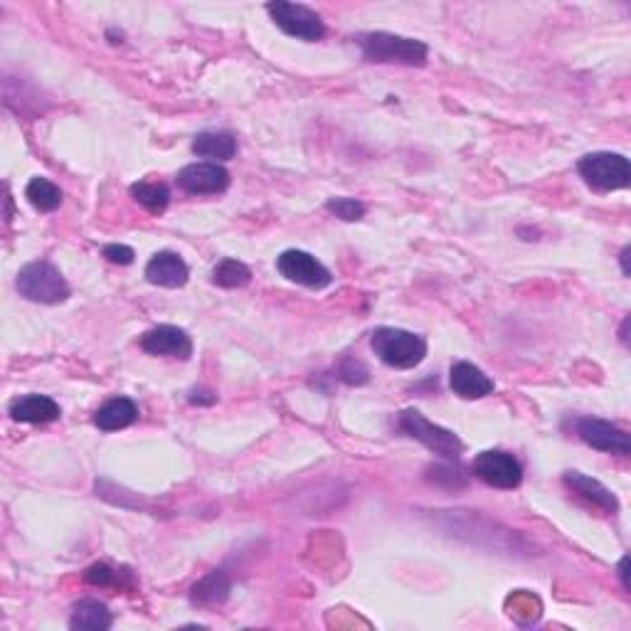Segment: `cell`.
<instances>
[{
	"label": "cell",
	"mask_w": 631,
	"mask_h": 631,
	"mask_svg": "<svg viewBox=\"0 0 631 631\" xmlns=\"http://www.w3.org/2000/svg\"><path fill=\"white\" fill-rule=\"evenodd\" d=\"M577 173L597 193H612V190H624L631 185V163L622 153H587L577 161Z\"/></svg>",
	"instance_id": "cell-4"
},
{
	"label": "cell",
	"mask_w": 631,
	"mask_h": 631,
	"mask_svg": "<svg viewBox=\"0 0 631 631\" xmlns=\"http://www.w3.org/2000/svg\"><path fill=\"white\" fill-rule=\"evenodd\" d=\"M326 210L343 222H358L365 217V205L355 198H331L326 203Z\"/></svg>",
	"instance_id": "cell-24"
},
{
	"label": "cell",
	"mask_w": 631,
	"mask_h": 631,
	"mask_svg": "<svg viewBox=\"0 0 631 631\" xmlns=\"http://www.w3.org/2000/svg\"><path fill=\"white\" fill-rule=\"evenodd\" d=\"M627 562H629V558H627V555H624V558H622V560H619V567H617V572H619V580H622L624 590H629V582H627Z\"/></svg>",
	"instance_id": "cell-29"
},
{
	"label": "cell",
	"mask_w": 631,
	"mask_h": 631,
	"mask_svg": "<svg viewBox=\"0 0 631 631\" xmlns=\"http://www.w3.org/2000/svg\"><path fill=\"white\" fill-rule=\"evenodd\" d=\"M139 346L143 353L156 355V358L161 355V358L188 360L193 355V341H190L188 333L178 326H168V323L143 333Z\"/></svg>",
	"instance_id": "cell-10"
},
{
	"label": "cell",
	"mask_w": 631,
	"mask_h": 631,
	"mask_svg": "<svg viewBox=\"0 0 631 631\" xmlns=\"http://www.w3.org/2000/svg\"><path fill=\"white\" fill-rule=\"evenodd\" d=\"M397 427L400 432H405L407 437L417 439L424 444L429 452L442 456L444 461H459L464 454V442L447 427H439V424L429 422L420 410H402L397 417Z\"/></svg>",
	"instance_id": "cell-5"
},
{
	"label": "cell",
	"mask_w": 631,
	"mask_h": 631,
	"mask_svg": "<svg viewBox=\"0 0 631 631\" xmlns=\"http://www.w3.org/2000/svg\"><path fill=\"white\" fill-rule=\"evenodd\" d=\"M562 484L567 486L575 496H580L582 501H587L590 506L599 508L604 513H617L619 511V498L614 496L602 481L592 479V476H585L582 471H565L562 474Z\"/></svg>",
	"instance_id": "cell-14"
},
{
	"label": "cell",
	"mask_w": 631,
	"mask_h": 631,
	"mask_svg": "<svg viewBox=\"0 0 631 631\" xmlns=\"http://www.w3.org/2000/svg\"><path fill=\"white\" fill-rule=\"evenodd\" d=\"M139 420V407L131 397H111L94 415V424L102 432H119Z\"/></svg>",
	"instance_id": "cell-17"
},
{
	"label": "cell",
	"mask_w": 631,
	"mask_h": 631,
	"mask_svg": "<svg viewBox=\"0 0 631 631\" xmlns=\"http://www.w3.org/2000/svg\"><path fill=\"white\" fill-rule=\"evenodd\" d=\"M131 198L151 215H161L171 203V188L166 183H158V180H139V183L131 185Z\"/></svg>",
	"instance_id": "cell-20"
},
{
	"label": "cell",
	"mask_w": 631,
	"mask_h": 631,
	"mask_svg": "<svg viewBox=\"0 0 631 631\" xmlns=\"http://www.w3.org/2000/svg\"><path fill=\"white\" fill-rule=\"evenodd\" d=\"M429 479L437 481V484H442L447 479V486H452V489H459V486L466 484V476L461 474L459 461H449V466H432L429 469Z\"/></svg>",
	"instance_id": "cell-26"
},
{
	"label": "cell",
	"mask_w": 631,
	"mask_h": 631,
	"mask_svg": "<svg viewBox=\"0 0 631 631\" xmlns=\"http://www.w3.org/2000/svg\"><path fill=\"white\" fill-rule=\"evenodd\" d=\"M355 45L360 47V55L365 62H378V65H407V67H424L427 65L429 47L415 37H402L383 33H358L353 37Z\"/></svg>",
	"instance_id": "cell-1"
},
{
	"label": "cell",
	"mask_w": 631,
	"mask_h": 631,
	"mask_svg": "<svg viewBox=\"0 0 631 631\" xmlns=\"http://www.w3.org/2000/svg\"><path fill=\"white\" fill-rule=\"evenodd\" d=\"M60 405L47 395H23L10 405V417L25 424H47L60 420Z\"/></svg>",
	"instance_id": "cell-16"
},
{
	"label": "cell",
	"mask_w": 631,
	"mask_h": 631,
	"mask_svg": "<svg viewBox=\"0 0 631 631\" xmlns=\"http://www.w3.org/2000/svg\"><path fill=\"white\" fill-rule=\"evenodd\" d=\"M210 281L215 286H220V289H242V286H247L252 281V269L245 262H240V259L227 257L215 264Z\"/></svg>",
	"instance_id": "cell-21"
},
{
	"label": "cell",
	"mask_w": 631,
	"mask_h": 631,
	"mask_svg": "<svg viewBox=\"0 0 631 631\" xmlns=\"http://www.w3.org/2000/svg\"><path fill=\"white\" fill-rule=\"evenodd\" d=\"M146 279L151 281L153 286H163V289H180V286L188 284L190 269L180 254L158 252L148 259Z\"/></svg>",
	"instance_id": "cell-13"
},
{
	"label": "cell",
	"mask_w": 631,
	"mask_h": 631,
	"mask_svg": "<svg viewBox=\"0 0 631 631\" xmlns=\"http://www.w3.org/2000/svg\"><path fill=\"white\" fill-rule=\"evenodd\" d=\"M190 405H215L217 395L212 390H203V387H193L188 395Z\"/></svg>",
	"instance_id": "cell-28"
},
{
	"label": "cell",
	"mask_w": 631,
	"mask_h": 631,
	"mask_svg": "<svg viewBox=\"0 0 631 631\" xmlns=\"http://www.w3.org/2000/svg\"><path fill=\"white\" fill-rule=\"evenodd\" d=\"M102 254L111 264H119V267H129L136 259V252L129 245H106Z\"/></svg>",
	"instance_id": "cell-27"
},
{
	"label": "cell",
	"mask_w": 631,
	"mask_h": 631,
	"mask_svg": "<svg viewBox=\"0 0 631 631\" xmlns=\"http://www.w3.org/2000/svg\"><path fill=\"white\" fill-rule=\"evenodd\" d=\"M575 434L587 444V447L597 449V452L629 456L631 439L624 429L617 424L599 420V417H580L575 420Z\"/></svg>",
	"instance_id": "cell-9"
},
{
	"label": "cell",
	"mask_w": 631,
	"mask_h": 631,
	"mask_svg": "<svg viewBox=\"0 0 631 631\" xmlns=\"http://www.w3.org/2000/svg\"><path fill=\"white\" fill-rule=\"evenodd\" d=\"M25 198H28V203L37 212H55L62 205V200H65V195H62V190L52 180L33 178L28 183V188H25Z\"/></svg>",
	"instance_id": "cell-22"
},
{
	"label": "cell",
	"mask_w": 631,
	"mask_h": 631,
	"mask_svg": "<svg viewBox=\"0 0 631 631\" xmlns=\"http://www.w3.org/2000/svg\"><path fill=\"white\" fill-rule=\"evenodd\" d=\"M124 577H129V572L114 570L106 562H94L84 570V582L94 587H124Z\"/></svg>",
	"instance_id": "cell-23"
},
{
	"label": "cell",
	"mask_w": 631,
	"mask_h": 631,
	"mask_svg": "<svg viewBox=\"0 0 631 631\" xmlns=\"http://www.w3.org/2000/svg\"><path fill=\"white\" fill-rule=\"evenodd\" d=\"M338 378L346 385H365L370 380V370L363 360L343 358L341 365H338Z\"/></svg>",
	"instance_id": "cell-25"
},
{
	"label": "cell",
	"mask_w": 631,
	"mask_h": 631,
	"mask_svg": "<svg viewBox=\"0 0 631 631\" xmlns=\"http://www.w3.org/2000/svg\"><path fill=\"white\" fill-rule=\"evenodd\" d=\"M476 479L484 481L486 486L501 491H513L523 481V466L513 454L501 452V449H486L476 454L474 466H471Z\"/></svg>",
	"instance_id": "cell-7"
},
{
	"label": "cell",
	"mask_w": 631,
	"mask_h": 631,
	"mask_svg": "<svg viewBox=\"0 0 631 631\" xmlns=\"http://www.w3.org/2000/svg\"><path fill=\"white\" fill-rule=\"evenodd\" d=\"M193 153L217 161H232L237 156V139L230 131H203L193 139Z\"/></svg>",
	"instance_id": "cell-19"
},
{
	"label": "cell",
	"mask_w": 631,
	"mask_h": 631,
	"mask_svg": "<svg viewBox=\"0 0 631 631\" xmlns=\"http://www.w3.org/2000/svg\"><path fill=\"white\" fill-rule=\"evenodd\" d=\"M114 624V614L109 612L104 602L99 599H79L72 607L70 617V629H82V631H106Z\"/></svg>",
	"instance_id": "cell-18"
},
{
	"label": "cell",
	"mask_w": 631,
	"mask_h": 631,
	"mask_svg": "<svg viewBox=\"0 0 631 631\" xmlns=\"http://www.w3.org/2000/svg\"><path fill=\"white\" fill-rule=\"evenodd\" d=\"M267 13L277 23L279 30L286 35L296 37L304 42H318L326 35V25H323L321 15L311 10L309 5L289 3V0H277V3H267Z\"/></svg>",
	"instance_id": "cell-6"
},
{
	"label": "cell",
	"mask_w": 631,
	"mask_h": 631,
	"mask_svg": "<svg viewBox=\"0 0 631 631\" xmlns=\"http://www.w3.org/2000/svg\"><path fill=\"white\" fill-rule=\"evenodd\" d=\"M15 289L20 296L35 304L55 306L70 299V284L62 277L60 269L50 262H30L25 264L15 279Z\"/></svg>",
	"instance_id": "cell-3"
},
{
	"label": "cell",
	"mask_w": 631,
	"mask_h": 631,
	"mask_svg": "<svg viewBox=\"0 0 631 631\" xmlns=\"http://www.w3.org/2000/svg\"><path fill=\"white\" fill-rule=\"evenodd\" d=\"M627 259H629V247H624V249H622V254H619V262H622V272H624V277H629Z\"/></svg>",
	"instance_id": "cell-30"
},
{
	"label": "cell",
	"mask_w": 631,
	"mask_h": 631,
	"mask_svg": "<svg viewBox=\"0 0 631 631\" xmlns=\"http://www.w3.org/2000/svg\"><path fill=\"white\" fill-rule=\"evenodd\" d=\"M178 185L190 195H220L230 188V173L220 163H190L178 173Z\"/></svg>",
	"instance_id": "cell-11"
},
{
	"label": "cell",
	"mask_w": 631,
	"mask_h": 631,
	"mask_svg": "<svg viewBox=\"0 0 631 631\" xmlns=\"http://www.w3.org/2000/svg\"><path fill=\"white\" fill-rule=\"evenodd\" d=\"M370 346L385 365L397 370H412L427 358V341L420 333L405 331V328H375Z\"/></svg>",
	"instance_id": "cell-2"
},
{
	"label": "cell",
	"mask_w": 631,
	"mask_h": 631,
	"mask_svg": "<svg viewBox=\"0 0 631 631\" xmlns=\"http://www.w3.org/2000/svg\"><path fill=\"white\" fill-rule=\"evenodd\" d=\"M277 272L294 284L306 286V289H326L333 284L331 269L323 267L314 254L304 252V249L281 252L277 257Z\"/></svg>",
	"instance_id": "cell-8"
},
{
	"label": "cell",
	"mask_w": 631,
	"mask_h": 631,
	"mask_svg": "<svg viewBox=\"0 0 631 631\" xmlns=\"http://www.w3.org/2000/svg\"><path fill=\"white\" fill-rule=\"evenodd\" d=\"M232 580L225 570H212L205 577H200L193 587H190V604L198 609H212L222 607L230 599Z\"/></svg>",
	"instance_id": "cell-15"
},
{
	"label": "cell",
	"mask_w": 631,
	"mask_h": 631,
	"mask_svg": "<svg viewBox=\"0 0 631 631\" xmlns=\"http://www.w3.org/2000/svg\"><path fill=\"white\" fill-rule=\"evenodd\" d=\"M449 387H452L454 395L464 397V400H481V397H489L496 385L479 365L469 363V360H459L449 370Z\"/></svg>",
	"instance_id": "cell-12"
}]
</instances>
